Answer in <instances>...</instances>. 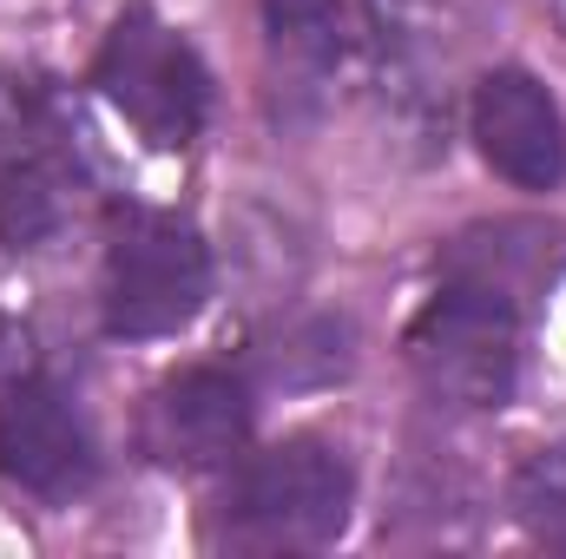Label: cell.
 <instances>
[{
    "label": "cell",
    "mask_w": 566,
    "mask_h": 559,
    "mask_svg": "<svg viewBox=\"0 0 566 559\" xmlns=\"http://www.w3.org/2000/svg\"><path fill=\"white\" fill-rule=\"evenodd\" d=\"M106 329L126 342L178 336L211 296V251L171 211H126L106 244Z\"/></svg>",
    "instance_id": "5b68a950"
},
{
    "label": "cell",
    "mask_w": 566,
    "mask_h": 559,
    "mask_svg": "<svg viewBox=\"0 0 566 559\" xmlns=\"http://www.w3.org/2000/svg\"><path fill=\"white\" fill-rule=\"evenodd\" d=\"M356 474L336 441L290 434L277 447L251 454L218 507V540L238 553H310L349 527Z\"/></svg>",
    "instance_id": "6da1fadb"
},
{
    "label": "cell",
    "mask_w": 566,
    "mask_h": 559,
    "mask_svg": "<svg viewBox=\"0 0 566 559\" xmlns=\"http://www.w3.org/2000/svg\"><path fill=\"white\" fill-rule=\"evenodd\" d=\"M514 514H521V527L534 540H547V547L566 553V441L527 454V467L514 481Z\"/></svg>",
    "instance_id": "9c48e42d"
},
{
    "label": "cell",
    "mask_w": 566,
    "mask_h": 559,
    "mask_svg": "<svg viewBox=\"0 0 566 559\" xmlns=\"http://www.w3.org/2000/svg\"><path fill=\"white\" fill-rule=\"evenodd\" d=\"M468 126H474V145L481 158L521 184V191H554L566 178V126L554 93L521 73V66H501L474 86V106H468Z\"/></svg>",
    "instance_id": "52a82bcc"
},
{
    "label": "cell",
    "mask_w": 566,
    "mask_h": 559,
    "mask_svg": "<svg viewBox=\"0 0 566 559\" xmlns=\"http://www.w3.org/2000/svg\"><path fill=\"white\" fill-rule=\"evenodd\" d=\"M93 86L106 93V106L139 126V139L165 145H191L211 119V73L198 60V46L165 27L151 7H126L99 46V66H93Z\"/></svg>",
    "instance_id": "277c9868"
},
{
    "label": "cell",
    "mask_w": 566,
    "mask_h": 559,
    "mask_svg": "<svg viewBox=\"0 0 566 559\" xmlns=\"http://www.w3.org/2000/svg\"><path fill=\"white\" fill-rule=\"evenodd\" d=\"M0 481L40 500H66L93 481V434L53 382L0 389Z\"/></svg>",
    "instance_id": "ba28073f"
},
{
    "label": "cell",
    "mask_w": 566,
    "mask_h": 559,
    "mask_svg": "<svg viewBox=\"0 0 566 559\" xmlns=\"http://www.w3.org/2000/svg\"><path fill=\"white\" fill-rule=\"evenodd\" d=\"M521 303L514 289L454 271L409 323V362L422 389L448 409H501L521 376Z\"/></svg>",
    "instance_id": "7a4b0ae2"
},
{
    "label": "cell",
    "mask_w": 566,
    "mask_h": 559,
    "mask_svg": "<svg viewBox=\"0 0 566 559\" xmlns=\"http://www.w3.org/2000/svg\"><path fill=\"white\" fill-rule=\"evenodd\" d=\"M251 441V389L231 369H178L145 402V454L185 474L238 461Z\"/></svg>",
    "instance_id": "8992f818"
},
{
    "label": "cell",
    "mask_w": 566,
    "mask_h": 559,
    "mask_svg": "<svg viewBox=\"0 0 566 559\" xmlns=\"http://www.w3.org/2000/svg\"><path fill=\"white\" fill-rule=\"evenodd\" d=\"M86 191V165L60 93L33 73L0 66V244L40 251L53 244Z\"/></svg>",
    "instance_id": "3957f363"
}]
</instances>
